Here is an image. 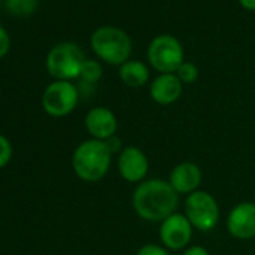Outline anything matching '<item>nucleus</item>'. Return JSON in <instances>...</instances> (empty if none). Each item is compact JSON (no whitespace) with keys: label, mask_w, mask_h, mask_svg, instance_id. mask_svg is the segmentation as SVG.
<instances>
[{"label":"nucleus","mask_w":255,"mask_h":255,"mask_svg":"<svg viewBox=\"0 0 255 255\" xmlns=\"http://www.w3.org/2000/svg\"><path fill=\"white\" fill-rule=\"evenodd\" d=\"M80 101L78 87L71 81L56 80L42 95V107L47 114L53 117H65L71 114Z\"/></svg>","instance_id":"obj_7"},{"label":"nucleus","mask_w":255,"mask_h":255,"mask_svg":"<svg viewBox=\"0 0 255 255\" xmlns=\"http://www.w3.org/2000/svg\"><path fill=\"white\" fill-rule=\"evenodd\" d=\"M227 231L237 240L255 239V203L242 201L237 203L227 215Z\"/></svg>","instance_id":"obj_10"},{"label":"nucleus","mask_w":255,"mask_h":255,"mask_svg":"<svg viewBox=\"0 0 255 255\" xmlns=\"http://www.w3.org/2000/svg\"><path fill=\"white\" fill-rule=\"evenodd\" d=\"M84 51L74 42H62L54 45L47 56V69L51 77L62 81H71L80 77Z\"/></svg>","instance_id":"obj_5"},{"label":"nucleus","mask_w":255,"mask_h":255,"mask_svg":"<svg viewBox=\"0 0 255 255\" xmlns=\"http://www.w3.org/2000/svg\"><path fill=\"white\" fill-rule=\"evenodd\" d=\"M113 153L105 141L89 138L77 146L72 155V170L78 179L95 183L102 180L111 167Z\"/></svg>","instance_id":"obj_2"},{"label":"nucleus","mask_w":255,"mask_h":255,"mask_svg":"<svg viewBox=\"0 0 255 255\" xmlns=\"http://www.w3.org/2000/svg\"><path fill=\"white\" fill-rule=\"evenodd\" d=\"M135 255H171L170 251L162 246V245H156V243H146L141 248H138V251L135 252Z\"/></svg>","instance_id":"obj_18"},{"label":"nucleus","mask_w":255,"mask_h":255,"mask_svg":"<svg viewBox=\"0 0 255 255\" xmlns=\"http://www.w3.org/2000/svg\"><path fill=\"white\" fill-rule=\"evenodd\" d=\"M168 182L179 195H189L200 189L203 182V171L197 164L183 161L173 167L168 176Z\"/></svg>","instance_id":"obj_12"},{"label":"nucleus","mask_w":255,"mask_h":255,"mask_svg":"<svg viewBox=\"0 0 255 255\" xmlns=\"http://www.w3.org/2000/svg\"><path fill=\"white\" fill-rule=\"evenodd\" d=\"M86 131L90 134V138L107 141L116 135L119 122L116 114L107 107H93L84 119Z\"/></svg>","instance_id":"obj_11"},{"label":"nucleus","mask_w":255,"mask_h":255,"mask_svg":"<svg viewBox=\"0 0 255 255\" xmlns=\"http://www.w3.org/2000/svg\"><path fill=\"white\" fill-rule=\"evenodd\" d=\"M6 9L17 17H27L38 8V0H6Z\"/></svg>","instance_id":"obj_16"},{"label":"nucleus","mask_w":255,"mask_h":255,"mask_svg":"<svg viewBox=\"0 0 255 255\" xmlns=\"http://www.w3.org/2000/svg\"><path fill=\"white\" fill-rule=\"evenodd\" d=\"M183 213L192 224L194 230H198L201 233L212 231L218 225L221 216L216 198L210 192L203 189L186 195L183 201Z\"/></svg>","instance_id":"obj_4"},{"label":"nucleus","mask_w":255,"mask_h":255,"mask_svg":"<svg viewBox=\"0 0 255 255\" xmlns=\"http://www.w3.org/2000/svg\"><path fill=\"white\" fill-rule=\"evenodd\" d=\"M149 93L152 101L158 105H171L180 99L183 93V83L176 74H161L152 81Z\"/></svg>","instance_id":"obj_13"},{"label":"nucleus","mask_w":255,"mask_h":255,"mask_svg":"<svg viewBox=\"0 0 255 255\" xmlns=\"http://www.w3.org/2000/svg\"><path fill=\"white\" fill-rule=\"evenodd\" d=\"M239 3L248 11H255V0H239Z\"/></svg>","instance_id":"obj_23"},{"label":"nucleus","mask_w":255,"mask_h":255,"mask_svg":"<svg viewBox=\"0 0 255 255\" xmlns=\"http://www.w3.org/2000/svg\"><path fill=\"white\" fill-rule=\"evenodd\" d=\"M102 74H104V69H102L99 62H96V60H86L83 63V66H81L78 78H80L81 83L95 86L102 78Z\"/></svg>","instance_id":"obj_15"},{"label":"nucleus","mask_w":255,"mask_h":255,"mask_svg":"<svg viewBox=\"0 0 255 255\" xmlns=\"http://www.w3.org/2000/svg\"><path fill=\"white\" fill-rule=\"evenodd\" d=\"M105 144L108 146V149H110V152H111L113 155H119V153L123 150L122 140H120L117 135H114V137H111L110 140H107V141H105Z\"/></svg>","instance_id":"obj_21"},{"label":"nucleus","mask_w":255,"mask_h":255,"mask_svg":"<svg viewBox=\"0 0 255 255\" xmlns=\"http://www.w3.org/2000/svg\"><path fill=\"white\" fill-rule=\"evenodd\" d=\"M149 158L137 146H126L117 155V171L128 183H141L149 174Z\"/></svg>","instance_id":"obj_9"},{"label":"nucleus","mask_w":255,"mask_h":255,"mask_svg":"<svg viewBox=\"0 0 255 255\" xmlns=\"http://www.w3.org/2000/svg\"><path fill=\"white\" fill-rule=\"evenodd\" d=\"M254 203H255V191H254Z\"/></svg>","instance_id":"obj_24"},{"label":"nucleus","mask_w":255,"mask_h":255,"mask_svg":"<svg viewBox=\"0 0 255 255\" xmlns=\"http://www.w3.org/2000/svg\"><path fill=\"white\" fill-rule=\"evenodd\" d=\"M176 75H177V78H179L183 84H192V83H195V81L198 80L200 72H198V68H197L194 63H191V62H183V63L180 65V68L176 71Z\"/></svg>","instance_id":"obj_17"},{"label":"nucleus","mask_w":255,"mask_h":255,"mask_svg":"<svg viewBox=\"0 0 255 255\" xmlns=\"http://www.w3.org/2000/svg\"><path fill=\"white\" fill-rule=\"evenodd\" d=\"M194 227L182 212H176L159 224L161 245L168 251H185L192 240Z\"/></svg>","instance_id":"obj_8"},{"label":"nucleus","mask_w":255,"mask_h":255,"mask_svg":"<svg viewBox=\"0 0 255 255\" xmlns=\"http://www.w3.org/2000/svg\"><path fill=\"white\" fill-rule=\"evenodd\" d=\"M11 158H12V146L6 137L0 135V168L8 165Z\"/></svg>","instance_id":"obj_19"},{"label":"nucleus","mask_w":255,"mask_h":255,"mask_svg":"<svg viewBox=\"0 0 255 255\" xmlns=\"http://www.w3.org/2000/svg\"><path fill=\"white\" fill-rule=\"evenodd\" d=\"M9 45H11V41H9V36L6 33V30L0 26V59L5 57L9 51Z\"/></svg>","instance_id":"obj_20"},{"label":"nucleus","mask_w":255,"mask_h":255,"mask_svg":"<svg viewBox=\"0 0 255 255\" xmlns=\"http://www.w3.org/2000/svg\"><path fill=\"white\" fill-rule=\"evenodd\" d=\"M150 71L146 63L140 60H128L119 68V78L122 83L131 89H140L149 81Z\"/></svg>","instance_id":"obj_14"},{"label":"nucleus","mask_w":255,"mask_h":255,"mask_svg":"<svg viewBox=\"0 0 255 255\" xmlns=\"http://www.w3.org/2000/svg\"><path fill=\"white\" fill-rule=\"evenodd\" d=\"M147 59L159 74H176L183 63V47L171 35H159L149 44Z\"/></svg>","instance_id":"obj_6"},{"label":"nucleus","mask_w":255,"mask_h":255,"mask_svg":"<svg viewBox=\"0 0 255 255\" xmlns=\"http://www.w3.org/2000/svg\"><path fill=\"white\" fill-rule=\"evenodd\" d=\"M182 255H210V252L204 246H201V245H189L182 252Z\"/></svg>","instance_id":"obj_22"},{"label":"nucleus","mask_w":255,"mask_h":255,"mask_svg":"<svg viewBox=\"0 0 255 255\" xmlns=\"http://www.w3.org/2000/svg\"><path fill=\"white\" fill-rule=\"evenodd\" d=\"M180 195L173 189L168 180L146 179L138 183L132 192L131 203L137 216L146 222L161 224L177 212Z\"/></svg>","instance_id":"obj_1"},{"label":"nucleus","mask_w":255,"mask_h":255,"mask_svg":"<svg viewBox=\"0 0 255 255\" xmlns=\"http://www.w3.org/2000/svg\"><path fill=\"white\" fill-rule=\"evenodd\" d=\"M90 45L93 53L108 65L122 66L129 60L132 42L128 33L114 26H102L92 33Z\"/></svg>","instance_id":"obj_3"}]
</instances>
